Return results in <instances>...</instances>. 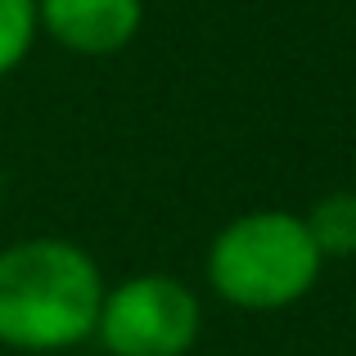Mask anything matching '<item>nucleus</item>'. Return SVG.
<instances>
[{"label": "nucleus", "instance_id": "nucleus-1", "mask_svg": "<svg viewBox=\"0 0 356 356\" xmlns=\"http://www.w3.org/2000/svg\"><path fill=\"white\" fill-rule=\"evenodd\" d=\"M95 252L63 235H27L0 248V348L27 356L95 343L104 307Z\"/></svg>", "mask_w": 356, "mask_h": 356}, {"label": "nucleus", "instance_id": "nucleus-2", "mask_svg": "<svg viewBox=\"0 0 356 356\" xmlns=\"http://www.w3.org/2000/svg\"><path fill=\"white\" fill-rule=\"evenodd\" d=\"M325 257L307 235L302 212L248 208L212 235L203 280L235 312H284L321 284Z\"/></svg>", "mask_w": 356, "mask_h": 356}, {"label": "nucleus", "instance_id": "nucleus-3", "mask_svg": "<svg viewBox=\"0 0 356 356\" xmlns=\"http://www.w3.org/2000/svg\"><path fill=\"white\" fill-rule=\"evenodd\" d=\"M203 334V298L185 280L145 270L104 289L95 343L108 356H190Z\"/></svg>", "mask_w": 356, "mask_h": 356}, {"label": "nucleus", "instance_id": "nucleus-4", "mask_svg": "<svg viewBox=\"0 0 356 356\" xmlns=\"http://www.w3.org/2000/svg\"><path fill=\"white\" fill-rule=\"evenodd\" d=\"M36 27L68 54L113 59L145 27V0H36Z\"/></svg>", "mask_w": 356, "mask_h": 356}, {"label": "nucleus", "instance_id": "nucleus-5", "mask_svg": "<svg viewBox=\"0 0 356 356\" xmlns=\"http://www.w3.org/2000/svg\"><path fill=\"white\" fill-rule=\"evenodd\" d=\"M307 235L316 239L325 261L356 257V190H330L302 212Z\"/></svg>", "mask_w": 356, "mask_h": 356}, {"label": "nucleus", "instance_id": "nucleus-6", "mask_svg": "<svg viewBox=\"0 0 356 356\" xmlns=\"http://www.w3.org/2000/svg\"><path fill=\"white\" fill-rule=\"evenodd\" d=\"M36 41H41L36 0H0V81L23 68Z\"/></svg>", "mask_w": 356, "mask_h": 356}, {"label": "nucleus", "instance_id": "nucleus-7", "mask_svg": "<svg viewBox=\"0 0 356 356\" xmlns=\"http://www.w3.org/2000/svg\"><path fill=\"white\" fill-rule=\"evenodd\" d=\"M0 194H5V176H0Z\"/></svg>", "mask_w": 356, "mask_h": 356}]
</instances>
